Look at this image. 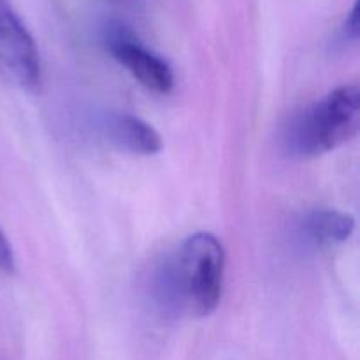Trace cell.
<instances>
[{"mask_svg": "<svg viewBox=\"0 0 360 360\" xmlns=\"http://www.w3.org/2000/svg\"><path fill=\"white\" fill-rule=\"evenodd\" d=\"M360 129V90L341 84L306 108L288 129V148L299 157H320L350 143Z\"/></svg>", "mask_w": 360, "mask_h": 360, "instance_id": "1", "label": "cell"}, {"mask_svg": "<svg viewBox=\"0 0 360 360\" xmlns=\"http://www.w3.org/2000/svg\"><path fill=\"white\" fill-rule=\"evenodd\" d=\"M0 72L21 90L37 91L42 83L39 49L9 0H0Z\"/></svg>", "mask_w": 360, "mask_h": 360, "instance_id": "3", "label": "cell"}, {"mask_svg": "<svg viewBox=\"0 0 360 360\" xmlns=\"http://www.w3.org/2000/svg\"><path fill=\"white\" fill-rule=\"evenodd\" d=\"M14 269H16V260H14L13 248L0 229V271L6 274H13Z\"/></svg>", "mask_w": 360, "mask_h": 360, "instance_id": "7", "label": "cell"}, {"mask_svg": "<svg viewBox=\"0 0 360 360\" xmlns=\"http://www.w3.org/2000/svg\"><path fill=\"white\" fill-rule=\"evenodd\" d=\"M105 130L109 141L129 153L157 155L164 146L160 134L150 123L129 112L109 116Z\"/></svg>", "mask_w": 360, "mask_h": 360, "instance_id": "5", "label": "cell"}, {"mask_svg": "<svg viewBox=\"0 0 360 360\" xmlns=\"http://www.w3.org/2000/svg\"><path fill=\"white\" fill-rule=\"evenodd\" d=\"M355 231V218L345 211L316 210L302 221L306 239L319 248L343 245Z\"/></svg>", "mask_w": 360, "mask_h": 360, "instance_id": "6", "label": "cell"}, {"mask_svg": "<svg viewBox=\"0 0 360 360\" xmlns=\"http://www.w3.org/2000/svg\"><path fill=\"white\" fill-rule=\"evenodd\" d=\"M105 46L118 63H122L146 90L167 95L174 88V74L162 56L148 49L125 25L112 23L105 28Z\"/></svg>", "mask_w": 360, "mask_h": 360, "instance_id": "4", "label": "cell"}, {"mask_svg": "<svg viewBox=\"0 0 360 360\" xmlns=\"http://www.w3.org/2000/svg\"><path fill=\"white\" fill-rule=\"evenodd\" d=\"M343 39L345 41L355 42L359 39V4L355 2L352 7L350 14L347 16V21L343 25Z\"/></svg>", "mask_w": 360, "mask_h": 360, "instance_id": "8", "label": "cell"}, {"mask_svg": "<svg viewBox=\"0 0 360 360\" xmlns=\"http://www.w3.org/2000/svg\"><path fill=\"white\" fill-rule=\"evenodd\" d=\"M225 252L211 232H195L183 241L172 271L174 295L193 316L217 311L224 290Z\"/></svg>", "mask_w": 360, "mask_h": 360, "instance_id": "2", "label": "cell"}]
</instances>
